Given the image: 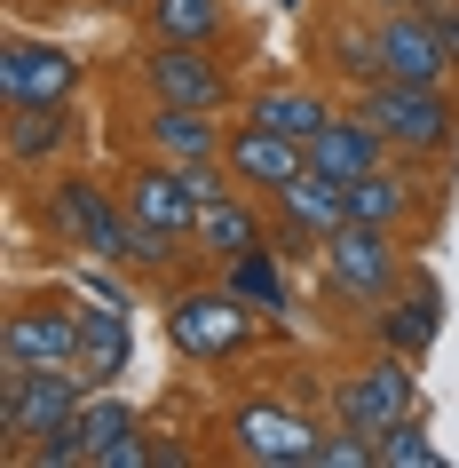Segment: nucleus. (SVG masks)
Returning a JSON list of instances; mask_svg holds the SVG:
<instances>
[{
    "mask_svg": "<svg viewBox=\"0 0 459 468\" xmlns=\"http://www.w3.org/2000/svg\"><path fill=\"white\" fill-rule=\"evenodd\" d=\"M372 16H396V8H435V0H364Z\"/></svg>",
    "mask_w": 459,
    "mask_h": 468,
    "instance_id": "nucleus-30",
    "label": "nucleus"
},
{
    "mask_svg": "<svg viewBox=\"0 0 459 468\" xmlns=\"http://www.w3.org/2000/svg\"><path fill=\"white\" fill-rule=\"evenodd\" d=\"M435 325H443V286H435L428 271H412V278H404V294L372 310V334H381V349H404V357H428V349H435Z\"/></svg>",
    "mask_w": 459,
    "mask_h": 468,
    "instance_id": "nucleus-17",
    "label": "nucleus"
},
{
    "mask_svg": "<svg viewBox=\"0 0 459 468\" xmlns=\"http://www.w3.org/2000/svg\"><path fill=\"white\" fill-rule=\"evenodd\" d=\"M127 357H135V318H127V294L79 302V357H72V366L88 373V389H120Z\"/></svg>",
    "mask_w": 459,
    "mask_h": 468,
    "instance_id": "nucleus-13",
    "label": "nucleus"
},
{
    "mask_svg": "<svg viewBox=\"0 0 459 468\" xmlns=\"http://www.w3.org/2000/svg\"><path fill=\"white\" fill-rule=\"evenodd\" d=\"M96 8H103V16H143L151 0H96Z\"/></svg>",
    "mask_w": 459,
    "mask_h": 468,
    "instance_id": "nucleus-29",
    "label": "nucleus"
},
{
    "mask_svg": "<svg viewBox=\"0 0 459 468\" xmlns=\"http://www.w3.org/2000/svg\"><path fill=\"white\" fill-rule=\"evenodd\" d=\"M325 64H333V72H349L357 88H372V80H381V48H372V32H364V25H333V32H325Z\"/></svg>",
    "mask_w": 459,
    "mask_h": 468,
    "instance_id": "nucleus-25",
    "label": "nucleus"
},
{
    "mask_svg": "<svg viewBox=\"0 0 459 468\" xmlns=\"http://www.w3.org/2000/svg\"><path fill=\"white\" fill-rule=\"evenodd\" d=\"M317 278L333 286L349 310H381V302L404 294V239L396 230H381V222H340L333 239H325V254H317Z\"/></svg>",
    "mask_w": 459,
    "mask_h": 468,
    "instance_id": "nucleus-3",
    "label": "nucleus"
},
{
    "mask_svg": "<svg viewBox=\"0 0 459 468\" xmlns=\"http://www.w3.org/2000/svg\"><path fill=\"white\" fill-rule=\"evenodd\" d=\"M245 120L277 127V135H293V144L309 151L317 135L333 127V96H325V88H254V96H245Z\"/></svg>",
    "mask_w": 459,
    "mask_h": 468,
    "instance_id": "nucleus-20",
    "label": "nucleus"
},
{
    "mask_svg": "<svg viewBox=\"0 0 459 468\" xmlns=\"http://www.w3.org/2000/svg\"><path fill=\"white\" fill-rule=\"evenodd\" d=\"M143 461H151V468H191V452H183V444H151Z\"/></svg>",
    "mask_w": 459,
    "mask_h": 468,
    "instance_id": "nucleus-28",
    "label": "nucleus"
},
{
    "mask_svg": "<svg viewBox=\"0 0 459 468\" xmlns=\"http://www.w3.org/2000/svg\"><path fill=\"white\" fill-rule=\"evenodd\" d=\"M357 112L381 127L404 167H435L459 144V96L452 88H412V80H372L357 88Z\"/></svg>",
    "mask_w": 459,
    "mask_h": 468,
    "instance_id": "nucleus-1",
    "label": "nucleus"
},
{
    "mask_svg": "<svg viewBox=\"0 0 459 468\" xmlns=\"http://www.w3.org/2000/svg\"><path fill=\"white\" fill-rule=\"evenodd\" d=\"M254 247H269V198H254V191H222V198H206L198 207V230H191V254H206V262H238V254H254Z\"/></svg>",
    "mask_w": 459,
    "mask_h": 468,
    "instance_id": "nucleus-14",
    "label": "nucleus"
},
{
    "mask_svg": "<svg viewBox=\"0 0 459 468\" xmlns=\"http://www.w3.org/2000/svg\"><path fill=\"white\" fill-rule=\"evenodd\" d=\"M388 159H396V144H388L381 127L364 120L357 103H349V112H333V127H325V135H317V144H309V167L340 175V183H357V175L388 167Z\"/></svg>",
    "mask_w": 459,
    "mask_h": 468,
    "instance_id": "nucleus-18",
    "label": "nucleus"
},
{
    "mask_svg": "<svg viewBox=\"0 0 459 468\" xmlns=\"http://www.w3.org/2000/svg\"><path fill=\"white\" fill-rule=\"evenodd\" d=\"M143 96L151 103H183V112H230L238 103V80H230V64L214 48H198V40H151Z\"/></svg>",
    "mask_w": 459,
    "mask_h": 468,
    "instance_id": "nucleus-7",
    "label": "nucleus"
},
{
    "mask_svg": "<svg viewBox=\"0 0 459 468\" xmlns=\"http://www.w3.org/2000/svg\"><path fill=\"white\" fill-rule=\"evenodd\" d=\"M222 429H230V452L254 468H317V444H325V420L286 397H238Z\"/></svg>",
    "mask_w": 459,
    "mask_h": 468,
    "instance_id": "nucleus-5",
    "label": "nucleus"
},
{
    "mask_svg": "<svg viewBox=\"0 0 459 468\" xmlns=\"http://www.w3.org/2000/svg\"><path fill=\"white\" fill-rule=\"evenodd\" d=\"M269 215H293V222H309L317 239H333L340 222H349V183H340V175H325V167H301L286 191L269 198Z\"/></svg>",
    "mask_w": 459,
    "mask_h": 468,
    "instance_id": "nucleus-21",
    "label": "nucleus"
},
{
    "mask_svg": "<svg viewBox=\"0 0 459 468\" xmlns=\"http://www.w3.org/2000/svg\"><path fill=\"white\" fill-rule=\"evenodd\" d=\"M120 198H127L135 222H159V230H183V239L198 230V207H206V198L191 191L183 159H159V151H143V159L120 175Z\"/></svg>",
    "mask_w": 459,
    "mask_h": 468,
    "instance_id": "nucleus-11",
    "label": "nucleus"
},
{
    "mask_svg": "<svg viewBox=\"0 0 459 468\" xmlns=\"http://www.w3.org/2000/svg\"><path fill=\"white\" fill-rule=\"evenodd\" d=\"M286 254L277 247H254V254H238V262H222V286L245 302V310H262V318H286Z\"/></svg>",
    "mask_w": 459,
    "mask_h": 468,
    "instance_id": "nucleus-23",
    "label": "nucleus"
},
{
    "mask_svg": "<svg viewBox=\"0 0 459 468\" xmlns=\"http://www.w3.org/2000/svg\"><path fill=\"white\" fill-rule=\"evenodd\" d=\"M435 25H443V48H452V72H459V0H435Z\"/></svg>",
    "mask_w": 459,
    "mask_h": 468,
    "instance_id": "nucleus-27",
    "label": "nucleus"
},
{
    "mask_svg": "<svg viewBox=\"0 0 459 468\" xmlns=\"http://www.w3.org/2000/svg\"><path fill=\"white\" fill-rule=\"evenodd\" d=\"M222 167H230V183H238V191L277 198L293 175L309 167V151L293 144V135H277V127H262V120H238V127H230V144H222Z\"/></svg>",
    "mask_w": 459,
    "mask_h": 468,
    "instance_id": "nucleus-12",
    "label": "nucleus"
},
{
    "mask_svg": "<svg viewBox=\"0 0 459 468\" xmlns=\"http://www.w3.org/2000/svg\"><path fill=\"white\" fill-rule=\"evenodd\" d=\"M420 215V183L396 167H372L349 183V222H381V230H404V222Z\"/></svg>",
    "mask_w": 459,
    "mask_h": 468,
    "instance_id": "nucleus-22",
    "label": "nucleus"
},
{
    "mask_svg": "<svg viewBox=\"0 0 459 468\" xmlns=\"http://www.w3.org/2000/svg\"><path fill=\"white\" fill-rule=\"evenodd\" d=\"M143 25H151V40H198V48H222L230 0H151Z\"/></svg>",
    "mask_w": 459,
    "mask_h": 468,
    "instance_id": "nucleus-24",
    "label": "nucleus"
},
{
    "mask_svg": "<svg viewBox=\"0 0 459 468\" xmlns=\"http://www.w3.org/2000/svg\"><path fill=\"white\" fill-rule=\"evenodd\" d=\"M0 144H8V167H64L79 144V120L72 103H8V120H0Z\"/></svg>",
    "mask_w": 459,
    "mask_h": 468,
    "instance_id": "nucleus-15",
    "label": "nucleus"
},
{
    "mask_svg": "<svg viewBox=\"0 0 459 468\" xmlns=\"http://www.w3.org/2000/svg\"><path fill=\"white\" fill-rule=\"evenodd\" d=\"M443 452H435V429L420 413H404L396 429H381V468H435Z\"/></svg>",
    "mask_w": 459,
    "mask_h": 468,
    "instance_id": "nucleus-26",
    "label": "nucleus"
},
{
    "mask_svg": "<svg viewBox=\"0 0 459 468\" xmlns=\"http://www.w3.org/2000/svg\"><path fill=\"white\" fill-rule=\"evenodd\" d=\"M79 80H88L79 48L40 40V32H8V48H0V96L8 103H72Z\"/></svg>",
    "mask_w": 459,
    "mask_h": 468,
    "instance_id": "nucleus-9",
    "label": "nucleus"
},
{
    "mask_svg": "<svg viewBox=\"0 0 459 468\" xmlns=\"http://www.w3.org/2000/svg\"><path fill=\"white\" fill-rule=\"evenodd\" d=\"M79 444H88V468H143V413L127 405L120 389H88L79 405Z\"/></svg>",
    "mask_w": 459,
    "mask_h": 468,
    "instance_id": "nucleus-16",
    "label": "nucleus"
},
{
    "mask_svg": "<svg viewBox=\"0 0 459 468\" xmlns=\"http://www.w3.org/2000/svg\"><path fill=\"white\" fill-rule=\"evenodd\" d=\"M40 230L56 247H79L96 262H120L127 247V198L88 167H48V191H40Z\"/></svg>",
    "mask_w": 459,
    "mask_h": 468,
    "instance_id": "nucleus-2",
    "label": "nucleus"
},
{
    "mask_svg": "<svg viewBox=\"0 0 459 468\" xmlns=\"http://www.w3.org/2000/svg\"><path fill=\"white\" fill-rule=\"evenodd\" d=\"M372 48H381V80H412V88H452V48H443V25L435 8H396V16H372Z\"/></svg>",
    "mask_w": 459,
    "mask_h": 468,
    "instance_id": "nucleus-8",
    "label": "nucleus"
},
{
    "mask_svg": "<svg viewBox=\"0 0 459 468\" xmlns=\"http://www.w3.org/2000/svg\"><path fill=\"white\" fill-rule=\"evenodd\" d=\"M222 144H230V127H222V112H183V103H151L143 112V151H159V159H222Z\"/></svg>",
    "mask_w": 459,
    "mask_h": 468,
    "instance_id": "nucleus-19",
    "label": "nucleus"
},
{
    "mask_svg": "<svg viewBox=\"0 0 459 468\" xmlns=\"http://www.w3.org/2000/svg\"><path fill=\"white\" fill-rule=\"evenodd\" d=\"M0 357H16V366H72L79 357V302L72 294H25L0 318Z\"/></svg>",
    "mask_w": 459,
    "mask_h": 468,
    "instance_id": "nucleus-10",
    "label": "nucleus"
},
{
    "mask_svg": "<svg viewBox=\"0 0 459 468\" xmlns=\"http://www.w3.org/2000/svg\"><path fill=\"white\" fill-rule=\"evenodd\" d=\"M404 413H420V381H412V357L404 349H381L333 381V429H357V437H381L396 429Z\"/></svg>",
    "mask_w": 459,
    "mask_h": 468,
    "instance_id": "nucleus-6",
    "label": "nucleus"
},
{
    "mask_svg": "<svg viewBox=\"0 0 459 468\" xmlns=\"http://www.w3.org/2000/svg\"><path fill=\"white\" fill-rule=\"evenodd\" d=\"M167 342L191 357V366H230L262 342V310H245L230 286H174L167 294Z\"/></svg>",
    "mask_w": 459,
    "mask_h": 468,
    "instance_id": "nucleus-4",
    "label": "nucleus"
}]
</instances>
